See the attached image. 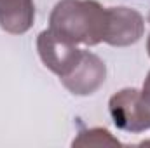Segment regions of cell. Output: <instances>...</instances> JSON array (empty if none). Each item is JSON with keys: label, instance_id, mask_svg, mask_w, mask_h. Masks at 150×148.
Returning a JSON list of instances; mask_svg holds the SVG:
<instances>
[{"label": "cell", "instance_id": "cell-6", "mask_svg": "<svg viewBox=\"0 0 150 148\" xmlns=\"http://www.w3.org/2000/svg\"><path fill=\"white\" fill-rule=\"evenodd\" d=\"M35 21L33 0H0V28L12 35L26 33Z\"/></svg>", "mask_w": 150, "mask_h": 148}, {"label": "cell", "instance_id": "cell-1", "mask_svg": "<svg viewBox=\"0 0 150 148\" xmlns=\"http://www.w3.org/2000/svg\"><path fill=\"white\" fill-rule=\"evenodd\" d=\"M107 25L108 11L96 0H59L49 16V30L75 45L105 42Z\"/></svg>", "mask_w": 150, "mask_h": 148}, {"label": "cell", "instance_id": "cell-9", "mask_svg": "<svg viewBox=\"0 0 150 148\" xmlns=\"http://www.w3.org/2000/svg\"><path fill=\"white\" fill-rule=\"evenodd\" d=\"M149 23H150V14H149ZM147 51H149V56H150V35H149V40H147Z\"/></svg>", "mask_w": 150, "mask_h": 148}, {"label": "cell", "instance_id": "cell-7", "mask_svg": "<svg viewBox=\"0 0 150 148\" xmlns=\"http://www.w3.org/2000/svg\"><path fill=\"white\" fill-rule=\"evenodd\" d=\"M74 147H108V145H120L112 134L107 131V129H100V127H94V129H86V131H80L79 132V138L74 140L72 143Z\"/></svg>", "mask_w": 150, "mask_h": 148}, {"label": "cell", "instance_id": "cell-5", "mask_svg": "<svg viewBox=\"0 0 150 148\" xmlns=\"http://www.w3.org/2000/svg\"><path fill=\"white\" fill-rule=\"evenodd\" d=\"M108 25L105 44L126 47L136 44L145 33L143 16L131 7H108Z\"/></svg>", "mask_w": 150, "mask_h": 148}, {"label": "cell", "instance_id": "cell-4", "mask_svg": "<svg viewBox=\"0 0 150 148\" xmlns=\"http://www.w3.org/2000/svg\"><path fill=\"white\" fill-rule=\"evenodd\" d=\"M105 78H107L105 61L89 51H82V56L74 66V70L68 75L61 77L59 80L75 96H89L103 85Z\"/></svg>", "mask_w": 150, "mask_h": 148}, {"label": "cell", "instance_id": "cell-3", "mask_svg": "<svg viewBox=\"0 0 150 148\" xmlns=\"http://www.w3.org/2000/svg\"><path fill=\"white\" fill-rule=\"evenodd\" d=\"M108 110L113 124L126 132H143L150 129L147 111L140 101V91L126 87L110 98Z\"/></svg>", "mask_w": 150, "mask_h": 148}, {"label": "cell", "instance_id": "cell-2", "mask_svg": "<svg viewBox=\"0 0 150 148\" xmlns=\"http://www.w3.org/2000/svg\"><path fill=\"white\" fill-rule=\"evenodd\" d=\"M37 51L44 66L56 73L59 78L70 73L82 56V49H79L72 42H67L65 38L58 37L49 28L38 33Z\"/></svg>", "mask_w": 150, "mask_h": 148}, {"label": "cell", "instance_id": "cell-8", "mask_svg": "<svg viewBox=\"0 0 150 148\" xmlns=\"http://www.w3.org/2000/svg\"><path fill=\"white\" fill-rule=\"evenodd\" d=\"M140 101H142L143 108L147 111V117L150 120V72L147 75V78H145V84H143L142 91H140Z\"/></svg>", "mask_w": 150, "mask_h": 148}]
</instances>
